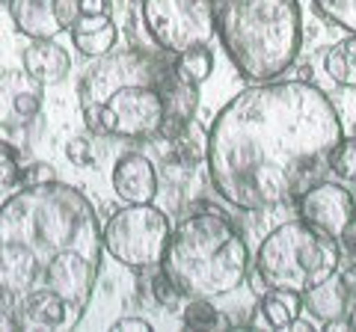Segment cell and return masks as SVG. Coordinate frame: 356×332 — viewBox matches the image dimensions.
Wrapping results in <instances>:
<instances>
[{
	"mask_svg": "<svg viewBox=\"0 0 356 332\" xmlns=\"http://www.w3.org/2000/svg\"><path fill=\"white\" fill-rule=\"evenodd\" d=\"M102 223L65 181L18 187L0 205V297L21 329H74L102 273Z\"/></svg>",
	"mask_w": 356,
	"mask_h": 332,
	"instance_id": "obj_2",
	"label": "cell"
},
{
	"mask_svg": "<svg viewBox=\"0 0 356 332\" xmlns=\"http://www.w3.org/2000/svg\"><path fill=\"white\" fill-rule=\"evenodd\" d=\"M42 90L44 83H39L24 65L21 69H0V128H27L42 110Z\"/></svg>",
	"mask_w": 356,
	"mask_h": 332,
	"instance_id": "obj_11",
	"label": "cell"
},
{
	"mask_svg": "<svg viewBox=\"0 0 356 332\" xmlns=\"http://www.w3.org/2000/svg\"><path fill=\"white\" fill-rule=\"evenodd\" d=\"M161 98H163V122H161L158 137L175 142L187 128H191V122L196 116L199 83L184 81L170 63L161 69Z\"/></svg>",
	"mask_w": 356,
	"mask_h": 332,
	"instance_id": "obj_12",
	"label": "cell"
},
{
	"mask_svg": "<svg viewBox=\"0 0 356 332\" xmlns=\"http://www.w3.org/2000/svg\"><path fill=\"white\" fill-rule=\"evenodd\" d=\"M65 158H69V163H74V166H92L95 154H92V146H89V140L74 137V140L65 142Z\"/></svg>",
	"mask_w": 356,
	"mask_h": 332,
	"instance_id": "obj_26",
	"label": "cell"
},
{
	"mask_svg": "<svg viewBox=\"0 0 356 332\" xmlns=\"http://www.w3.org/2000/svg\"><path fill=\"white\" fill-rule=\"evenodd\" d=\"M72 45L83 53L86 60H98L116 48L119 30L110 21V13H81L72 24Z\"/></svg>",
	"mask_w": 356,
	"mask_h": 332,
	"instance_id": "obj_15",
	"label": "cell"
},
{
	"mask_svg": "<svg viewBox=\"0 0 356 332\" xmlns=\"http://www.w3.org/2000/svg\"><path fill=\"white\" fill-rule=\"evenodd\" d=\"M324 74L344 90H356V33H344L324 53Z\"/></svg>",
	"mask_w": 356,
	"mask_h": 332,
	"instance_id": "obj_18",
	"label": "cell"
},
{
	"mask_svg": "<svg viewBox=\"0 0 356 332\" xmlns=\"http://www.w3.org/2000/svg\"><path fill=\"white\" fill-rule=\"evenodd\" d=\"M341 240L327 235L306 219H288L276 226L261 240L252 258V270L261 276L267 288H288V291L306 294L332 273L341 270Z\"/></svg>",
	"mask_w": 356,
	"mask_h": 332,
	"instance_id": "obj_6",
	"label": "cell"
},
{
	"mask_svg": "<svg viewBox=\"0 0 356 332\" xmlns=\"http://www.w3.org/2000/svg\"><path fill=\"white\" fill-rule=\"evenodd\" d=\"M110 184L113 193L122 199L125 205H143L152 202L158 196V169L154 163L140 151H128L116 160L113 172H110Z\"/></svg>",
	"mask_w": 356,
	"mask_h": 332,
	"instance_id": "obj_13",
	"label": "cell"
},
{
	"mask_svg": "<svg viewBox=\"0 0 356 332\" xmlns=\"http://www.w3.org/2000/svg\"><path fill=\"white\" fill-rule=\"evenodd\" d=\"M81 3L83 0H9L6 13L13 27L30 42L60 39L81 18Z\"/></svg>",
	"mask_w": 356,
	"mask_h": 332,
	"instance_id": "obj_10",
	"label": "cell"
},
{
	"mask_svg": "<svg viewBox=\"0 0 356 332\" xmlns=\"http://www.w3.org/2000/svg\"><path fill=\"white\" fill-rule=\"evenodd\" d=\"M161 69L163 63L137 48H113L92 60L77 81V104L86 128L116 140L158 137L163 122Z\"/></svg>",
	"mask_w": 356,
	"mask_h": 332,
	"instance_id": "obj_3",
	"label": "cell"
},
{
	"mask_svg": "<svg viewBox=\"0 0 356 332\" xmlns=\"http://www.w3.org/2000/svg\"><path fill=\"white\" fill-rule=\"evenodd\" d=\"M348 306H350V276H344L341 270L303 294V312L312 320H318V324L341 320L348 315Z\"/></svg>",
	"mask_w": 356,
	"mask_h": 332,
	"instance_id": "obj_14",
	"label": "cell"
},
{
	"mask_svg": "<svg viewBox=\"0 0 356 332\" xmlns=\"http://www.w3.org/2000/svg\"><path fill=\"white\" fill-rule=\"evenodd\" d=\"M152 294H154V300H158L161 306H166L170 312H178V308L187 303V297L181 294V288H178L161 267H158V273H154V279H152Z\"/></svg>",
	"mask_w": 356,
	"mask_h": 332,
	"instance_id": "obj_23",
	"label": "cell"
},
{
	"mask_svg": "<svg viewBox=\"0 0 356 332\" xmlns=\"http://www.w3.org/2000/svg\"><path fill=\"white\" fill-rule=\"evenodd\" d=\"M300 315H303V294L288 291V288H267L259 297L255 315L250 317V326L264 329H291Z\"/></svg>",
	"mask_w": 356,
	"mask_h": 332,
	"instance_id": "obj_16",
	"label": "cell"
},
{
	"mask_svg": "<svg viewBox=\"0 0 356 332\" xmlns=\"http://www.w3.org/2000/svg\"><path fill=\"white\" fill-rule=\"evenodd\" d=\"M9 6V0H0V13H3V9Z\"/></svg>",
	"mask_w": 356,
	"mask_h": 332,
	"instance_id": "obj_32",
	"label": "cell"
},
{
	"mask_svg": "<svg viewBox=\"0 0 356 332\" xmlns=\"http://www.w3.org/2000/svg\"><path fill=\"white\" fill-rule=\"evenodd\" d=\"M170 231V219L152 202L125 205L102 226V243L107 256L122 267L149 270L161 264Z\"/></svg>",
	"mask_w": 356,
	"mask_h": 332,
	"instance_id": "obj_7",
	"label": "cell"
},
{
	"mask_svg": "<svg viewBox=\"0 0 356 332\" xmlns=\"http://www.w3.org/2000/svg\"><path fill=\"white\" fill-rule=\"evenodd\" d=\"M158 267L191 297H226L247 282L252 256L247 238L220 208H202L172 226Z\"/></svg>",
	"mask_w": 356,
	"mask_h": 332,
	"instance_id": "obj_4",
	"label": "cell"
},
{
	"mask_svg": "<svg viewBox=\"0 0 356 332\" xmlns=\"http://www.w3.org/2000/svg\"><path fill=\"white\" fill-rule=\"evenodd\" d=\"M312 6L327 24L344 33H356V0H312Z\"/></svg>",
	"mask_w": 356,
	"mask_h": 332,
	"instance_id": "obj_21",
	"label": "cell"
},
{
	"mask_svg": "<svg viewBox=\"0 0 356 332\" xmlns=\"http://www.w3.org/2000/svg\"><path fill=\"white\" fill-rule=\"evenodd\" d=\"M341 249L350 252V256H356V217H353V223L344 229V235H341Z\"/></svg>",
	"mask_w": 356,
	"mask_h": 332,
	"instance_id": "obj_28",
	"label": "cell"
},
{
	"mask_svg": "<svg viewBox=\"0 0 356 332\" xmlns=\"http://www.w3.org/2000/svg\"><path fill=\"white\" fill-rule=\"evenodd\" d=\"M21 184V163L13 146L0 142V193H13Z\"/></svg>",
	"mask_w": 356,
	"mask_h": 332,
	"instance_id": "obj_24",
	"label": "cell"
},
{
	"mask_svg": "<svg viewBox=\"0 0 356 332\" xmlns=\"http://www.w3.org/2000/svg\"><path fill=\"white\" fill-rule=\"evenodd\" d=\"M217 9L220 0H140L149 39L172 57L217 36Z\"/></svg>",
	"mask_w": 356,
	"mask_h": 332,
	"instance_id": "obj_8",
	"label": "cell"
},
{
	"mask_svg": "<svg viewBox=\"0 0 356 332\" xmlns=\"http://www.w3.org/2000/svg\"><path fill=\"white\" fill-rule=\"evenodd\" d=\"M217 39L250 83L285 74L303 48L300 0H220Z\"/></svg>",
	"mask_w": 356,
	"mask_h": 332,
	"instance_id": "obj_5",
	"label": "cell"
},
{
	"mask_svg": "<svg viewBox=\"0 0 356 332\" xmlns=\"http://www.w3.org/2000/svg\"><path fill=\"white\" fill-rule=\"evenodd\" d=\"M57 181V169L44 160H33L27 166H21V184L18 187H36V184H48Z\"/></svg>",
	"mask_w": 356,
	"mask_h": 332,
	"instance_id": "obj_25",
	"label": "cell"
},
{
	"mask_svg": "<svg viewBox=\"0 0 356 332\" xmlns=\"http://www.w3.org/2000/svg\"><path fill=\"white\" fill-rule=\"evenodd\" d=\"M297 205V217L306 219L309 226H315L327 235L339 238L344 235V229L353 223L356 217V199L344 184L339 181H327L321 179L312 187H306L303 193L294 199Z\"/></svg>",
	"mask_w": 356,
	"mask_h": 332,
	"instance_id": "obj_9",
	"label": "cell"
},
{
	"mask_svg": "<svg viewBox=\"0 0 356 332\" xmlns=\"http://www.w3.org/2000/svg\"><path fill=\"white\" fill-rule=\"evenodd\" d=\"M330 172L344 184H356V137L339 140V146L332 149V158H330Z\"/></svg>",
	"mask_w": 356,
	"mask_h": 332,
	"instance_id": "obj_22",
	"label": "cell"
},
{
	"mask_svg": "<svg viewBox=\"0 0 356 332\" xmlns=\"http://www.w3.org/2000/svg\"><path fill=\"white\" fill-rule=\"evenodd\" d=\"M81 13H110V0H83Z\"/></svg>",
	"mask_w": 356,
	"mask_h": 332,
	"instance_id": "obj_29",
	"label": "cell"
},
{
	"mask_svg": "<svg viewBox=\"0 0 356 332\" xmlns=\"http://www.w3.org/2000/svg\"><path fill=\"white\" fill-rule=\"evenodd\" d=\"M181 324L184 329H229L232 320L229 315L217 312V306H211L208 297H191L181 306Z\"/></svg>",
	"mask_w": 356,
	"mask_h": 332,
	"instance_id": "obj_19",
	"label": "cell"
},
{
	"mask_svg": "<svg viewBox=\"0 0 356 332\" xmlns=\"http://www.w3.org/2000/svg\"><path fill=\"white\" fill-rule=\"evenodd\" d=\"M172 69L191 83H202L214 72V53H211L208 45H196V48H187L181 53H175L172 60Z\"/></svg>",
	"mask_w": 356,
	"mask_h": 332,
	"instance_id": "obj_20",
	"label": "cell"
},
{
	"mask_svg": "<svg viewBox=\"0 0 356 332\" xmlns=\"http://www.w3.org/2000/svg\"><path fill=\"white\" fill-rule=\"evenodd\" d=\"M341 137L336 107L312 81L252 83L220 110L208 131V179L238 211L280 208L327 179Z\"/></svg>",
	"mask_w": 356,
	"mask_h": 332,
	"instance_id": "obj_1",
	"label": "cell"
},
{
	"mask_svg": "<svg viewBox=\"0 0 356 332\" xmlns=\"http://www.w3.org/2000/svg\"><path fill=\"white\" fill-rule=\"evenodd\" d=\"M344 320H348V329H353V332H356V306L350 308L348 315H344Z\"/></svg>",
	"mask_w": 356,
	"mask_h": 332,
	"instance_id": "obj_30",
	"label": "cell"
},
{
	"mask_svg": "<svg viewBox=\"0 0 356 332\" xmlns=\"http://www.w3.org/2000/svg\"><path fill=\"white\" fill-rule=\"evenodd\" d=\"M21 65H24L39 83L54 86V83L65 81V74L72 69V57L63 45H57V39H36L21 53Z\"/></svg>",
	"mask_w": 356,
	"mask_h": 332,
	"instance_id": "obj_17",
	"label": "cell"
},
{
	"mask_svg": "<svg viewBox=\"0 0 356 332\" xmlns=\"http://www.w3.org/2000/svg\"><path fill=\"white\" fill-rule=\"evenodd\" d=\"M297 81H312V69H309V65H300V74H297Z\"/></svg>",
	"mask_w": 356,
	"mask_h": 332,
	"instance_id": "obj_31",
	"label": "cell"
},
{
	"mask_svg": "<svg viewBox=\"0 0 356 332\" xmlns=\"http://www.w3.org/2000/svg\"><path fill=\"white\" fill-rule=\"evenodd\" d=\"M110 329H113V332H149L152 324H149L146 317H134V315H128V317H119Z\"/></svg>",
	"mask_w": 356,
	"mask_h": 332,
	"instance_id": "obj_27",
	"label": "cell"
}]
</instances>
